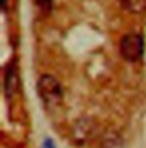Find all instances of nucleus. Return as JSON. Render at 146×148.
Wrapping results in <instances>:
<instances>
[{"mask_svg":"<svg viewBox=\"0 0 146 148\" xmlns=\"http://www.w3.org/2000/svg\"><path fill=\"white\" fill-rule=\"evenodd\" d=\"M38 93L46 106L55 108L63 100V90L59 82L51 75H42L38 80Z\"/></svg>","mask_w":146,"mask_h":148,"instance_id":"1","label":"nucleus"},{"mask_svg":"<svg viewBox=\"0 0 146 148\" xmlns=\"http://www.w3.org/2000/svg\"><path fill=\"white\" fill-rule=\"evenodd\" d=\"M96 131H97V126L93 119L80 118L72 126L71 137H72L73 143H75L79 146L84 145L95 138Z\"/></svg>","mask_w":146,"mask_h":148,"instance_id":"3","label":"nucleus"},{"mask_svg":"<svg viewBox=\"0 0 146 148\" xmlns=\"http://www.w3.org/2000/svg\"><path fill=\"white\" fill-rule=\"evenodd\" d=\"M120 53L127 61H138L144 53L143 37L137 34L126 35L120 41Z\"/></svg>","mask_w":146,"mask_h":148,"instance_id":"2","label":"nucleus"},{"mask_svg":"<svg viewBox=\"0 0 146 148\" xmlns=\"http://www.w3.org/2000/svg\"><path fill=\"white\" fill-rule=\"evenodd\" d=\"M36 6L40 9L41 13H43L45 15H47L53 7V0H36Z\"/></svg>","mask_w":146,"mask_h":148,"instance_id":"7","label":"nucleus"},{"mask_svg":"<svg viewBox=\"0 0 146 148\" xmlns=\"http://www.w3.org/2000/svg\"><path fill=\"white\" fill-rule=\"evenodd\" d=\"M121 6L131 14H142L146 10V0H121Z\"/></svg>","mask_w":146,"mask_h":148,"instance_id":"5","label":"nucleus"},{"mask_svg":"<svg viewBox=\"0 0 146 148\" xmlns=\"http://www.w3.org/2000/svg\"><path fill=\"white\" fill-rule=\"evenodd\" d=\"M45 148H56V147L53 145V143H51L50 140H47V141L45 143Z\"/></svg>","mask_w":146,"mask_h":148,"instance_id":"8","label":"nucleus"},{"mask_svg":"<svg viewBox=\"0 0 146 148\" xmlns=\"http://www.w3.org/2000/svg\"><path fill=\"white\" fill-rule=\"evenodd\" d=\"M99 148H124V139L118 131L106 130L101 136Z\"/></svg>","mask_w":146,"mask_h":148,"instance_id":"4","label":"nucleus"},{"mask_svg":"<svg viewBox=\"0 0 146 148\" xmlns=\"http://www.w3.org/2000/svg\"><path fill=\"white\" fill-rule=\"evenodd\" d=\"M14 68L10 66H8V69L6 71V78H5V88H6V93L9 95L11 94L13 90H14V83H15V74H14Z\"/></svg>","mask_w":146,"mask_h":148,"instance_id":"6","label":"nucleus"}]
</instances>
